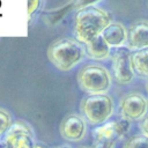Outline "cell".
<instances>
[{"mask_svg": "<svg viewBox=\"0 0 148 148\" xmlns=\"http://www.w3.org/2000/svg\"><path fill=\"white\" fill-rule=\"evenodd\" d=\"M111 22V15L101 7L94 6L81 9L75 15V38L81 44H87L95 37L101 36Z\"/></svg>", "mask_w": 148, "mask_h": 148, "instance_id": "cell-1", "label": "cell"}, {"mask_svg": "<svg viewBox=\"0 0 148 148\" xmlns=\"http://www.w3.org/2000/svg\"><path fill=\"white\" fill-rule=\"evenodd\" d=\"M146 91H147V98H148V79H147V82H146Z\"/></svg>", "mask_w": 148, "mask_h": 148, "instance_id": "cell-25", "label": "cell"}, {"mask_svg": "<svg viewBox=\"0 0 148 148\" xmlns=\"http://www.w3.org/2000/svg\"><path fill=\"white\" fill-rule=\"evenodd\" d=\"M13 123H14V119L12 113L7 109L0 106V138L5 136V134L8 132Z\"/></svg>", "mask_w": 148, "mask_h": 148, "instance_id": "cell-17", "label": "cell"}, {"mask_svg": "<svg viewBox=\"0 0 148 148\" xmlns=\"http://www.w3.org/2000/svg\"><path fill=\"white\" fill-rule=\"evenodd\" d=\"M34 148H45L44 146H42V145H38V143H36L35 146H34Z\"/></svg>", "mask_w": 148, "mask_h": 148, "instance_id": "cell-24", "label": "cell"}, {"mask_svg": "<svg viewBox=\"0 0 148 148\" xmlns=\"http://www.w3.org/2000/svg\"><path fill=\"white\" fill-rule=\"evenodd\" d=\"M111 75L117 84L127 86L134 80V72L131 64V52L126 47L116 49L111 54Z\"/></svg>", "mask_w": 148, "mask_h": 148, "instance_id": "cell-7", "label": "cell"}, {"mask_svg": "<svg viewBox=\"0 0 148 148\" xmlns=\"http://www.w3.org/2000/svg\"><path fill=\"white\" fill-rule=\"evenodd\" d=\"M138 127L140 130V133H142V134H145V135L148 136V113L139 121Z\"/></svg>", "mask_w": 148, "mask_h": 148, "instance_id": "cell-21", "label": "cell"}, {"mask_svg": "<svg viewBox=\"0 0 148 148\" xmlns=\"http://www.w3.org/2000/svg\"><path fill=\"white\" fill-rule=\"evenodd\" d=\"M2 141L7 148H34L36 145L32 126L22 119L14 120Z\"/></svg>", "mask_w": 148, "mask_h": 148, "instance_id": "cell-6", "label": "cell"}, {"mask_svg": "<svg viewBox=\"0 0 148 148\" xmlns=\"http://www.w3.org/2000/svg\"><path fill=\"white\" fill-rule=\"evenodd\" d=\"M102 37L110 49H121L127 43V28L120 22H111L102 32Z\"/></svg>", "mask_w": 148, "mask_h": 148, "instance_id": "cell-10", "label": "cell"}, {"mask_svg": "<svg viewBox=\"0 0 148 148\" xmlns=\"http://www.w3.org/2000/svg\"><path fill=\"white\" fill-rule=\"evenodd\" d=\"M76 148H91V147H88V146H79Z\"/></svg>", "mask_w": 148, "mask_h": 148, "instance_id": "cell-26", "label": "cell"}, {"mask_svg": "<svg viewBox=\"0 0 148 148\" xmlns=\"http://www.w3.org/2000/svg\"><path fill=\"white\" fill-rule=\"evenodd\" d=\"M84 46L76 39L64 37L52 42L47 47L50 62L61 72H68L76 67L84 58Z\"/></svg>", "mask_w": 148, "mask_h": 148, "instance_id": "cell-2", "label": "cell"}, {"mask_svg": "<svg viewBox=\"0 0 148 148\" xmlns=\"http://www.w3.org/2000/svg\"><path fill=\"white\" fill-rule=\"evenodd\" d=\"M131 64L135 75L148 79V47L132 51Z\"/></svg>", "mask_w": 148, "mask_h": 148, "instance_id": "cell-12", "label": "cell"}, {"mask_svg": "<svg viewBox=\"0 0 148 148\" xmlns=\"http://www.w3.org/2000/svg\"><path fill=\"white\" fill-rule=\"evenodd\" d=\"M113 113L114 102L109 94L86 95L80 102V114L89 125H101L110 120Z\"/></svg>", "mask_w": 148, "mask_h": 148, "instance_id": "cell-4", "label": "cell"}, {"mask_svg": "<svg viewBox=\"0 0 148 148\" xmlns=\"http://www.w3.org/2000/svg\"><path fill=\"white\" fill-rule=\"evenodd\" d=\"M111 72L103 65L89 62L84 65L77 73L76 81L82 91L87 95L106 94L112 86Z\"/></svg>", "mask_w": 148, "mask_h": 148, "instance_id": "cell-3", "label": "cell"}, {"mask_svg": "<svg viewBox=\"0 0 148 148\" xmlns=\"http://www.w3.org/2000/svg\"><path fill=\"white\" fill-rule=\"evenodd\" d=\"M130 51L148 47V21L139 20L127 28V43Z\"/></svg>", "mask_w": 148, "mask_h": 148, "instance_id": "cell-9", "label": "cell"}, {"mask_svg": "<svg viewBox=\"0 0 148 148\" xmlns=\"http://www.w3.org/2000/svg\"><path fill=\"white\" fill-rule=\"evenodd\" d=\"M71 10H73V9H72V6H71V3L68 1L67 3L62 5L61 7H57V8L44 10L42 13V20L44 21V23L46 25L53 27V25H57L59 22H61V20Z\"/></svg>", "mask_w": 148, "mask_h": 148, "instance_id": "cell-13", "label": "cell"}, {"mask_svg": "<svg viewBox=\"0 0 148 148\" xmlns=\"http://www.w3.org/2000/svg\"><path fill=\"white\" fill-rule=\"evenodd\" d=\"M53 148H72L69 145H59V146H56Z\"/></svg>", "mask_w": 148, "mask_h": 148, "instance_id": "cell-22", "label": "cell"}, {"mask_svg": "<svg viewBox=\"0 0 148 148\" xmlns=\"http://www.w3.org/2000/svg\"><path fill=\"white\" fill-rule=\"evenodd\" d=\"M132 127V123L124 118L114 119V130H116V139L117 141L123 140L128 134L130 130Z\"/></svg>", "mask_w": 148, "mask_h": 148, "instance_id": "cell-16", "label": "cell"}, {"mask_svg": "<svg viewBox=\"0 0 148 148\" xmlns=\"http://www.w3.org/2000/svg\"><path fill=\"white\" fill-rule=\"evenodd\" d=\"M123 148H148V136L142 133L130 135L125 139Z\"/></svg>", "mask_w": 148, "mask_h": 148, "instance_id": "cell-15", "label": "cell"}, {"mask_svg": "<svg viewBox=\"0 0 148 148\" xmlns=\"http://www.w3.org/2000/svg\"><path fill=\"white\" fill-rule=\"evenodd\" d=\"M0 148H7V146L5 145V142L2 141V139L0 140Z\"/></svg>", "mask_w": 148, "mask_h": 148, "instance_id": "cell-23", "label": "cell"}, {"mask_svg": "<svg viewBox=\"0 0 148 148\" xmlns=\"http://www.w3.org/2000/svg\"><path fill=\"white\" fill-rule=\"evenodd\" d=\"M147 6H148V2H147Z\"/></svg>", "mask_w": 148, "mask_h": 148, "instance_id": "cell-27", "label": "cell"}, {"mask_svg": "<svg viewBox=\"0 0 148 148\" xmlns=\"http://www.w3.org/2000/svg\"><path fill=\"white\" fill-rule=\"evenodd\" d=\"M102 0H69V3L72 6L73 10H81L88 7H94Z\"/></svg>", "mask_w": 148, "mask_h": 148, "instance_id": "cell-18", "label": "cell"}, {"mask_svg": "<svg viewBox=\"0 0 148 148\" xmlns=\"http://www.w3.org/2000/svg\"><path fill=\"white\" fill-rule=\"evenodd\" d=\"M117 140H94L91 148H116Z\"/></svg>", "mask_w": 148, "mask_h": 148, "instance_id": "cell-19", "label": "cell"}, {"mask_svg": "<svg viewBox=\"0 0 148 148\" xmlns=\"http://www.w3.org/2000/svg\"><path fill=\"white\" fill-rule=\"evenodd\" d=\"M91 135L94 140H117L116 139V130H114V119L108 120L101 125L94 126L91 131Z\"/></svg>", "mask_w": 148, "mask_h": 148, "instance_id": "cell-14", "label": "cell"}, {"mask_svg": "<svg viewBox=\"0 0 148 148\" xmlns=\"http://www.w3.org/2000/svg\"><path fill=\"white\" fill-rule=\"evenodd\" d=\"M42 0H28V17L31 18L32 15L39 9Z\"/></svg>", "mask_w": 148, "mask_h": 148, "instance_id": "cell-20", "label": "cell"}, {"mask_svg": "<svg viewBox=\"0 0 148 148\" xmlns=\"http://www.w3.org/2000/svg\"><path fill=\"white\" fill-rule=\"evenodd\" d=\"M118 111L120 118L139 123L148 113V98L141 92L130 91L119 99Z\"/></svg>", "mask_w": 148, "mask_h": 148, "instance_id": "cell-5", "label": "cell"}, {"mask_svg": "<svg viewBox=\"0 0 148 148\" xmlns=\"http://www.w3.org/2000/svg\"><path fill=\"white\" fill-rule=\"evenodd\" d=\"M84 50H86V56L89 59H92L96 61L106 60L111 56V49L106 44V42L103 39L102 35L98 37H95L94 39L84 44Z\"/></svg>", "mask_w": 148, "mask_h": 148, "instance_id": "cell-11", "label": "cell"}, {"mask_svg": "<svg viewBox=\"0 0 148 148\" xmlns=\"http://www.w3.org/2000/svg\"><path fill=\"white\" fill-rule=\"evenodd\" d=\"M60 136L69 143H79L88 135V123L80 113H69L59 125Z\"/></svg>", "mask_w": 148, "mask_h": 148, "instance_id": "cell-8", "label": "cell"}]
</instances>
